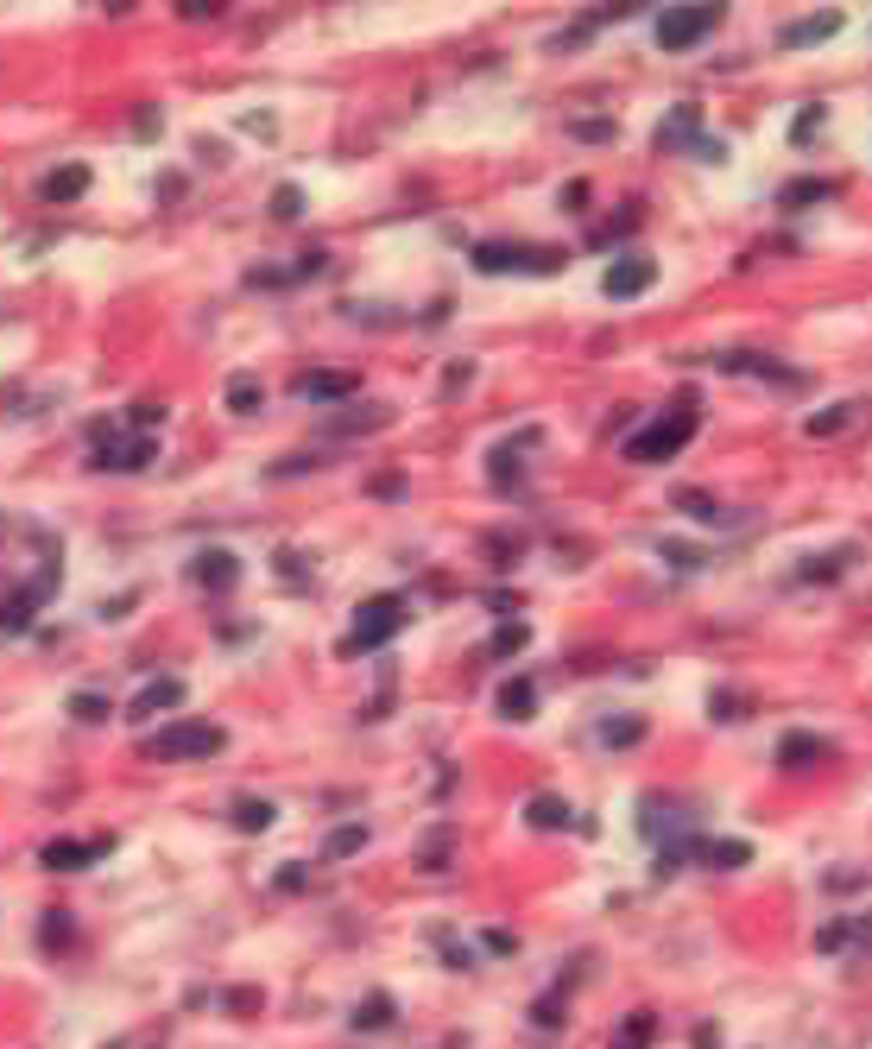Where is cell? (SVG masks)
Instances as JSON below:
<instances>
[{"mask_svg": "<svg viewBox=\"0 0 872 1049\" xmlns=\"http://www.w3.org/2000/svg\"><path fill=\"white\" fill-rule=\"evenodd\" d=\"M815 127H822V108H810V115H796V127H791V139H796V146H803V139H810V134H815Z\"/></svg>", "mask_w": 872, "mask_h": 1049, "instance_id": "cell-40", "label": "cell"}, {"mask_svg": "<svg viewBox=\"0 0 872 1049\" xmlns=\"http://www.w3.org/2000/svg\"><path fill=\"white\" fill-rule=\"evenodd\" d=\"M399 626H405V595H373V601L354 614V633L342 639V651H349V658H361V651H380V645H386Z\"/></svg>", "mask_w": 872, "mask_h": 1049, "instance_id": "cell-2", "label": "cell"}, {"mask_svg": "<svg viewBox=\"0 0 872 1049\" xmlns=\"http://www.w3.org/2000/svg\"><path fill=\"white\" fill-rule=\"evenodd\" d=\"M721 26V7H670V13H658V45L664 51H689V45H702L708 32Z\"/></svg>", "mask_w": 872, "mask_h": 1049, "instance_id": "cell-5", "label": "cell"}, {"mask_svg": "<svg viewBox=\"0 0 872 1049\" xmlns=\"http://www.w3.org/2000/svg\"><path fill=\"white\" fill-rule=\"evenodd\" d=\"M101 847H108V841H101ZM101 847L96 841H45V866H51V873H82Z\"/></svg>", "mask_w": 872, "mask_h": 1049, "instance_id": "cell-12", "label": "cell"}, {"mask_svg": "<svg viewBox=\"0 0 872 1049\" xmlns=\"http://www.w3.org/2000/svg\"><path fill=\"white\" fill-rule=\"evenodd\" d=\"M373 493H380V500H392V493H405V481H399V474H380V481H373Z\"/></svg>", "mask_w": 872, "mask_h": 1049, "instance_id": "cell-44", "label": "cell"}, {"mask_svg": "<svg viewBox=\"0 0 872 1049\" xmlns=\"http://www.w3.org/2000/svg\"><path fill=\"white\" fill-rule=\"evenodd\" d=\"M278 576H285V582H304L311 569H304V557H297V550H278Z\"/></svg>", "mask_w": 872, "mask_h": 1049, "instance_id": "cell-39", "label": "cell"}, {"mask_svg": "<svg viewBox=\"0 0 872 1049\" xmlns=\"http://www.w3.org/2000/svg\"><path fill=\"white\" fill-rule=\"evenodd\" d=\"M474 273H562V253L557 247H512V241H481L474 247Z\"/></svg>", "mask_w": 872, "mask_h": 1049, "instance_id": "cell-4", "label": "cell"}, {"mask_svg": "<svg viewBox=\"0 0 872 1049\" xmlns=\"http://www.w3.org/2000/svg\"><path fill=\"white\" fill-rule=\"evenodd\" d=\"M259 399H266V392H259V380H247V373H234V380H228V411H241V418H247V411H259Z\"/></svg>", "mask_w": 872, "mask_h": 1049, "instance_id": "cell-28", "label": "cell"}, {"mask_svg": "<svg viewBox=\"0 0 872 1049\" xmlns=\"http://www.w3.org/2000/svg\"><path fill=\"white\" fill-rule=\"evenodd\" d=\"M82 190H89V165H63L45 177V203H77Z\"/></svg>", "mask_w": 872, "mask_h": 1049, "instance_id": "cell-17", "label": "cell"}, {"mask_svg": "<svg viewBox=\"0 0 872 1049\" xmlns=\"http://www.w3.org/2000/svg\"><path fill=\"white\" fill-rule=\"evenodd\" d=\"M297 392H304V399H316V405H335V399H354V373H304V380H297Z\"/></svg>", "mask_w": 872, "mask_h": 1049, "instance_id": "cell-13", "label": "cell"}, {"mask_svg": "<svg viewBox=\"0 0 872 1049\" xmlns=\"http://www.w3.org/2000/svg\"><path fill=\"white\" fill-rule=\"evenodd\" d=\"M601 739H607V746H639V739H645V720H639V715L607 720V727H601Z\"/></svg>", "mask_w": 872, "mask_h": 1049, "instance_id": "cell-33", "label": "cell"}, {"mask_svg": "<svg viewBox=\"0 0 872 1049\" xmlns=\"http://www.w3.org/2000/svg\"><path fill=\"white\" fill-rule=\"evenodd\" d=\"M829 196H834L829 177H796V184L777 190V203H784V209H803V203H829Z\"/></svg>", "mask_w": 872, "mask_h": 1049, "instance_id": "cell-18", "label": "cell"}, {"mask_svg": "<svg viewBox=\"0 0 872 1049\" xmlns=\"http://www.w3.org/2000/svg\"><path fill=\"white\" fill-rule=\"evenodd\" d=\"M525 639H531V633H525V620H506L500 633H493V645H487V651H493V658H512V651H525Z\"/></svg>", "mask_w": 872, "mask_h": 1049, "instance_id": "cell-32", "label": "cell"}, {"mask_svg": "<svg viewBox=\"0 0 872 1049\" xmlns=\"http://www.w3.org/2000/svg\"><path fill=\"white\" fill-rule=\"evenodd\" d=\"M304 885H311V873H297V866H285V873H278V892H304Z\"/></svg>", "mask_w": 872, "mask_h": 1049, "instance_id": "cell-42", "label": "cell"}, {"mask_svg": "<svg viewBox=\"0 0 872 1049\" xmlns=\"http://www.w3.org/2000/svg\"><path fill=\"white\" fill-rule=\"evenodd\" d=\"M860 935H872L866 916H834V923H822V930H815V949H822V954H841V949H853Z\"/></svg>", "mask_w": 872, "mask_h": 1049, "instance_id": "cell-14", "label": "cell"}, {"mask_svg": "<svg viewBox=\"0 0 872 1049\" xmlns=\"http://www.w3.org/2000/svg\"><path fill=\"white\" fill-rule=\"evenodd\" d=\"M228 1006H234V1011H259V992H247V987H234V992H228Z\"/></svg>", "mask_w": 872, "mask_h": 1049, "instance_id": "cell-43", "label": "cell"}, {"mask_svg": "<svg viewBox=\"0 0 872 1049\" xmlns=\"http://www.w3.org/2000/svg\"><path fill=\"white\" fill-rule=\"evenodd\" d=\"M834 32H841V13H829V7H822V13H810V20H791V26H777V45H784V51H803V45H815V39H834Z\"/></svg>", "mask_w": 872, "mask_h": 1049, "instance_id": "cell-10", "label": "cell"}, {"mask_svg": "<svg viewBox=\"0 0 872 1049\" xmlns=\"http://www.w3.org/2000/svg\"><path fill=\"white\" fill-rule=\"evenodd\" d=\"M696 854L708 860V866H721V873H734V866H746V860H753V847H746V841H702Z\"/></svg>", "mask_w": 872, "mask_h": 1049, "instance_id": "cell-21", "label": "cell"}, {"mask_svg": "<svg viewBox=\"0 0 872 1049\" xmlns=\"http://www.w3.org/2000/svg\"><path fill=\"white\" fill-rule=\"evenodd\" d=\"M392 1025V999L386 992H368L361 1006H354V1030H386Z\"/></svg>", "mask_w": 872, "mask_h": 1049, "instance_id": "cell-26", "label": "cell"}, {"mask_svg": "<svg viewBox=\"0 0 872 1049\" xmlns=\"http://www.w3.org/2000/svg\"><path fill=\"white\" fill-rule=\"evenodd\" d=\"M853 411H860V405H829V411H815V418H810V437H841V430L853 424Z\"/></svg>", "mask_w": 872, "mask_h": 1049, "instance_id": "cell-29", "label": "cell"}, {"mask_svg": "<svg viewBox=\"0 0 872 1049\" xmlns=\"http://www.w3.org/2000/svg\"><path fill=\"white\" fill-rule=\"evenodd\" d=\"M272 822H278V810H272L266 797H241V803H234V829L259 835V829H272Z\"/></svg>", "mask_w": 872, "mask_h": 1049, "instance_id": "cell-23", "label": "cell"}, {"mask_svg": "<svg viewBox=\"0 0 872 1049\" xmlns=\"http://www.w3.org/2000/svg\"><path fill=\"white\" fill-rule=\"evenodd\" d=\"M190 576L209 588V595H228V588L241 582V557H234V550H203L190 563Z\"/></svg>", "mask_w": 872, "mask_h": 1049, "instance_id": "cell-8", "label": "cell"}, {"mask_svg": "<svg viewBox=\"0 0 872 1049\" xmlns=\"http://www.w3.org/2000/svg\"><path fill=\"white\" fill-rule=\"evenodd\" d=\"M39 942L45 949H70V942H77V930H70V911H51L39 923Z\"/></svg>", "mask_w": 872, "mask_h": 1049, "instance_id": "cell-30", "label": "cell"}, {"mask_svg": "<svg viewBox=\"0 0 872 1049\" xmlns=\"http://www.w3.org/2000/svg\"><path fill=\"white\" fill-rule=\"evenodd\" d=\"M32 614H39V601H32V595H7V601H0V633H26V626H32Z\"/></svg>", "mask_w": 872, "mask_h": 1049, "instance_id": "cell-25", "label": "cell"}, {"mask_svg": "<svg viewBox=\"0 0 872 1049\" xmlns=\"http://www.w3.org/2000/svg\"><path fill=\"white\" fill-rule=\"evenodd\" d=\"M822 576H841V557H810L803 563V582H822Z\"/></svg>", "mask_w": 872, "mask_h": 1049, "instance_id": "cell-38", "label": "cell"}, {"mask_svg": "<svg viewBox=\"0 0 872 1049\" xmlns=\"http://www.w3.org/2000/svg\"><path fill=\"white\" fill-rule=\"evenodd\" d=\"M658 139H664V146H696V139H702V134H696V108H677V115L664 120Z\"/></svg>", "mask_w": 872, "mask_h": 1049, "instance_id": "cell-27", "label": "cell"}, {"mask_svg": "<svg viewBox=\"0 0 872 1049\" xmlns=\"http://www.w3.org/2000/svg\"><path fill=\"white\" fill-rule=\"evenodd\" d=\"M272 215H278V222H297V215H304V190H297V184H278V190H272Z\"/></svg>", "mask_w": 872, "mask_h": 1049, "instance_id": "cell-34", "label": "cell"}, {"mask_svg": "<svg viewBox=\"0 0 872 1049\" xmlns=\"http://www.w3.org/2000/svg\"><path fill=\"white\" fill-rule=\"evenodd\" d=\"M184 696H190V689H184V677H153V683H146V689L134 696V715H139V720L172 715V708H184Z\"/></svg>", "mask_w": 872, "mask_h": 1049, "instance_id": "cell-9", "label": "cell"}, {"mask_svg": "<svg viewBox=\"0 0 872 1049\" xmlns=\"http://www.w3.org/2000/svg\"><path fill=\"white\" fill-rule=\"evenodd\" d=\"M651 285H658V259H645V253H620V259L601 273L607 297H645Z\"/></svg>", "mask_w": 872, "mask_h": 1049, "instance_id": "cell-6", "label": "cell"}, {"mask_svg": "<svg viewBox=\"0 0 872 1049\" xmlns=\"http://www.w3.org/2000/svg\"><path fill=\"white\" fill-rule=\"evenodd\" d=\"M70 715H77V720H89V727H96V720H108V715H115V708H108V696H96V689H77V696H70Z\"/></svg>", "mask_w": 872, "mask_h": 1049, "instance_id": "cell-31", "label": "cell"}, {"mask_svg": "<svg viewBox=\"0 0 872 1049\" xmlns=\"http://www.w3.org/2000/svg\"><path fill=\"white\" fill-rule=\"evenodd\" d=\"M569 134H576V139H595V146H601V139H614V120H576Z\"/></svg>", "mask_w": 872, "mask_h": 1049, "instance_id": "cell-36", "label": "cell"}, {"mask_svg": "<svg viewBox=\"0 0 872 1049\" xmlns=\"http://www.w3.org/2000/svg\"><path fill=\"white\" fill-rule=\"evenodd\" d=\"M815 758H829V739L822 734H803V727H796V734L777 739V765H784V772H803V765H815Z\"/></svg>", "mask_w": 872, "mask_h": 1049, "instance_id": "cell-11", "label": "cell"}, {"mask_svg": "<svg viewBox=\"0 0 872 1049\" xmlns=\"http://www.w3.org/2000/svg\"><path fill=\"white\" fill-rule=\"evenodd\" d=\"M689 437H696V411L683 405V411H670V418H658V424L633 430V437H626V462H670Z\"/></svg>", "mask_w": 872, "mask_h": 1049, "instance_id": "cell-1", "label": "cell"}, {"mask_svg": "<svg viewBox=\"0 0 872 1049\" xmlns=\"http://www.w3.org/2000/svg\"><path fill=\"white\" fill-rule=\"evenodd\" d=\"M658 550H664V557H670V563H683V569H696V563H702V550H689V545H677V538H664V545H658Z\"/></svg>", "mask_w": 872, "mask_h": 1049, "instance_id": "cell-37", "label": "cell"}, {"mask_svg": "<svg viewBox=\"0 0 872 1049\" xmlns=\"http://www.w3.org/2000/svg\"><path fill=\"white\" fill-rule=\"evenodd\" d=\"M677 506L689 512V519H702V524H727V519H734L727 506H715L708 493H696V487H677Z\"/></svg>", "mask_w": 872, "mask_h": 1049, "instance_id": "cell-22", "label": "cell"}, {"mask_svg": "<svg viewBox=\"0 0 872 1049\" xmlns=\"http://www.w3.org/2000/svg\"><path fill=\"white\" fill-rule=\"evenodd\" d=\"M651 1037H658V1018H651V1011H633L620 1025V1037H614V1049H651Z\"/></svg>", "mask_w": 872, "mask_h": 1049, "instance_id": "cell-24", "label": "cell"}, {"mask_svg": "<svg viewBox=\"0 0 872 1049\" xmlns=\"http://www.w3.org/2000/svg\"><path fill=\"white\" fill-rule=\"evenodd\" d=\"M525 822H531V829H569V803L543 791V797L525 803Z\"/></svg>", "mask_w": 872, "mask_h": 1049, "instance_id": "cell-20", "label": "cell"}, {"mask_svg": "<svg viewBox=\"0 0 872 1049\" xmlns=\"http://www.w3.org/2000/svg\"><path fill=\"white\" fill-rule=\"evenodd\" d=\"M158 418H165V405H134V430H158Z\"/></svg>", "mask_w": 872, "mask_h": 1049, "instance_id": "cell-41", "label": "cell"}, {"mask_svg": "<svg viewBox=\"0 0 872 1049\" xmlns=\"http://www.w3.org/2000/svg\"><path fill=\"white\" fill-rule=\"evenodd\" d=\"M708 708H715V720H739V708H746V702H739L734 689H715V696H708Z\"/></svg>", "mask_w": 872, "mask_h": 1049, "instance_id": "cell-35", "label": "cell"}, {"mask_svg": "<svg viewBox=\"0 0 872 1049\" xmlns=\"http://www.w3.org/2000/svg\"><path fill=\"white\" fill-rule=\"evenodd\" d=\"M449 854H455V829H449V822H437V829L418 841V866H424V873H443Z\"/></svg>", "mask_w": 872, "mask_h": 1049, "instance_id": "cell-16", "label": "cell"}, {"mask_svg": "<svg viewBox=\"0 0 872 1049\" xmlns=\"http://www.w3.org/2000/svg\"><path fill=\"white\" fill-rule=\"evenodd\" d=\"M500 715L506 720H531V715H538V689H531V677H506L500 683Z\"/></svg>", "mask_w": 872, "mask_h": 1049, "instance_id": "cell-15", "label": "cell"}, {"mask_svg": "<svg viewBox=\"0 0 872 1049\" xmlns=\"http://www.w3.org/2000/svg\"><path fill=\"white\" fill-rule=\"evenodd\" d=\"M146 462H158V443H153V437L120 443V437L96 430V468H115V474H127V468H146Z\"/></svg>", "mask_w": 872, "mask_h": 1049, "instance_id": "cell-7", "label": "cell"}, {"mask_svg": "<svg viewBox=\"0 0 872 1049\" xmlns=\"http://www.w3.org/2000/svg\"><path fill=\"white\" fill-rule=\"evenodd\" d=\"M368 847V822H342V829H330V841H323V860H349Z\"/></svg>", "mask_w": 872, "mask_h": 1049, "instance_id": "cell-19", "label": "cell"}, {"mask_svg": "<svg viewBox=\"0 0 872 1049\" xmlns=\"http://www.w3.org/2000/svg\"><path fill=\"white\" fill-rule=\"evenodd\" d=\"M228 746V734L215 727V720H172V727H158L153 739H146V753L153 758H209Z\"/></svg>", "mask_w": 872, "mask_h": 1049, "instance_id": "cell-3", "label": "cell"}]
</instances>
